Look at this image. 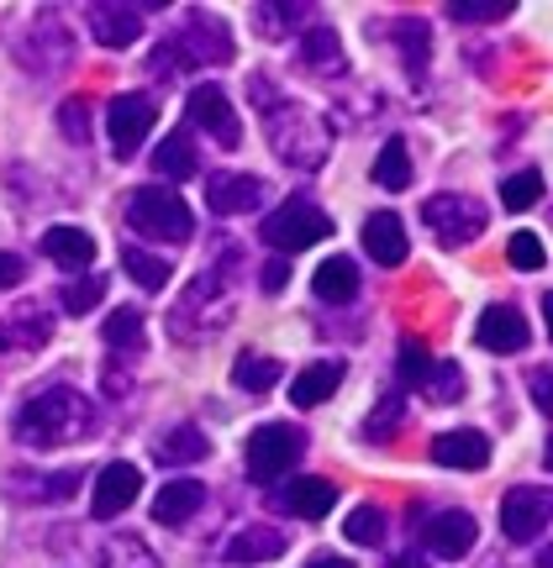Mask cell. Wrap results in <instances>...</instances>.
Here are the masks:
<instances>
[{"label": "cell", "instance_id": "obj_1", "mask_svg": "<svg viewBox=\"0 0 553 568\" xmlns=\"http://www.w3.org/2000/svg\"><path fill=\"white\" fill-rule=\"evenodd\" d=\"M90 426H95V406H90V395H80L74 385H48L17 410V437L27 447L80 443Z\"/></svg>", "mask_w": 553, "mask_h": 568}, {"label": "cell", "instance_id": "obj_2", "mask_svg": "<svg viewBox=\"0 0 553 568\" xmlns=\"http://www.w3.org/2000/svg\"><path fill=\"white\" fill-rule=\"evenodd\" d=\"M259 116H264L269 148H274L290 169H316V163L332 153V126L322 122L311 105L290 101V95H274Z\"/></svg>", "mask_w": 553, "mask_h": 568}, {"label": "cell", "instance_id": "obj_3", "mask_svg": "<svg viewBox=\"0 0 553 568\" xmlns=\"http://www.w3.org/2000/svg\"><path fill=\"white\" fill-rule=\"evenodd\" d=\"M227 322H232V274L222 264H211L180 290V305L169 311V332L180 343H205Z\"/></svg>", "mask_w": 553, "mask_h": 568}, {"label": "cell", "instance_id": "obj_4", "mask_svg": "<svg viewBox=\"0 0 553 568\" xmlns=\"http://www.w3.org/2000/svg\"><path fill=\"white\" fill-rule=\"evenodd\" d=\"M127 226H132L138 237H153V243H190L195 211L184 205L180 190H169V184H143V190L127 201Z\"/></svg>", "mask_w": 553, "mask_h": 568}, {"label": "cell", "instance_id": "obj_5", "mask_svg": "<svg viewBox=\"0 0 553 568\" xmlns=\"http://www.w3.org/2000/svg\"><path fill=\"white\" fill-rule=\"evenodd\" d=\"M259 232H264V243L280 247V253H306V247H316V243H328L332 237V216L322 211V205H311L306 195H295V201L274 205Z\"/></svg>", "mask_w": 553, "mask_h": 568}, {"label": "cell", "instance_id": "obj_6", "mask_svg": "<svg viewBox=\"0 0 553 568\" xmlns=\"http://www.w3.org/2000/svg\"><path fill=\"white\" fill-rule=\"evenodd\" d=\"M422 222L432 226V237L443 247H464V243H480V237H485L491 211L474 201V195L443 190V195H428V201H422Z\"/></svg>", "mask_w": 553, "mask_h": 568}, {"label": "cell", "instance_id": "obj_7", "mask_svg": "<svg viewBox=\"0 0 553 568\" xmlns=\"http://www.w3.org/2000/svg\"><path fill=\"white\" fill-rule=\"evenodd\" d=\"M301 458H306V432L295 422H264L253 437H248V474H253L259 485L285 479Z\"/></svg>", "mask_w": 553, "mask_h": 568}, {"label": "cell", "instance_id": "obj_8", "mask_svg": "<svg viewBox=\"0 0 553 568\" xmlns=\"http://www.w3.org/2000/svg\"><path fill=\"white\" fill-rule=\"evenodd\" d=\"M159 122V101L153 95H117L111 111H105V138H111V153L117 159H132L138 153V142H148Z\"/></svg>", "mask_w": 553, "mask_h": 568}, {"label": "cell", "instance_id": "obj_9", "mask_svg": "<svg viewBox=\"0 0 553 568\" xmlns=\"http://www.w3.org/2000/svg\"><path fill=\"white\" fill-rule=\"evenodd\" d=\"M184 116H190V126H201L205 138L222 142V148H238V142H243V122H238V111H232L222 84H195L190 101H184Z\"/></svg>", "mask_w": 553, "mask_h": 568}, {"label": "cell", "instance_id": "obj_10", "mask_svg": "<svg viewBox=\"0 0 553 568\" xmlns=\"http://www.w3.org/2000/svg\"><path fill=\"white\" fill-rule=\"evenodd\" d=\"M501 531L512 542H537L549 531V489L543 485H516L501 495Z\"/></svg>", "mask_w": 553, "mask_h": 568}, {"label": "cell", "instance_id": "obj_11", "mask_svg": "<svg viewBox=\"0 0 553 568\" xmlns=\"http://www.w3.org/2000/svg\"><path fill=\"white\" fill-rule=\"evenodd\" d=\"M474 343L485 353H522L533 343V326H527V316L516 305H485L480 322H474Z\"/></svg>", "mask_w": 553, "mask_h": 568}, {"label": "cell", "instance_id": "obj_12", "mask_svg": "<svg viewBox=\"0 0 553 568\" xmlns=\"http://www.w3.org/2000/svg\"><path fill=\"white\" fill-rule=\"evenodd\" d=\"M138 489H143V474H138V464H105L101 474H95V500H90V510H95V521H117L132 500H138Z\"/></svg>", "mask_w": 553, "mask_h": 568}, {"label": "cell", "instance_id": "obj_13", "mask_svg": "<svg viewBox=\"0 0 553 568\" xmlns=\"http://www.w3.org/2000/svg\"><path fill=\"white\" fill-rule=\"evenodd\" d=\"M180 48L190 63H232V32H227V21H217L211 11H190Z\"/></svg>", "mask_w": 553, "mask_h": 568}, {"label": "cell", "instance_id": "obj_14", "mask_svg": "<svg viewBox=\"0 0 553 568\" xmlns=\"http://www.w3.org/2000/svg\"><path fill=\"white\" fill-rule=\"evenodd\" d=\"M474 537H480V521H474L470 510H438V516H428V527H422V542L438 558H464L474 548Z\"/></svg>", "mask_w": 553, "mask_h": 568}, {"label": "cell", "instance_id": "obj_15", "mask_svg": "<svg viewBox=\"0 0 553 568\" xmlns=\"http://www.w3.org/2000/svg\"><path fill=\"white\" fill-rule=\"evenodd\" d=\"M205 205H211L217 216H248V211L264 205V180H253V174H211Z\"/></svg>", "mask_w": 553, "mask_h": 568}, {"label": "cell", "instance_id": "obj_16", "mask_svg": "<svg viewBox=\"0 0 553 568\" xmlns=\"http://www.w3.org/2000/svg\"><path fill=\"white\" fill-rule=\"evenodd\" d=\"M364 253L380 268H401V264H406V253H411L406 222H401L395 211H374V216L364 222Z\"/></svg>", "mask_w": 553, "mask_h": 568}, {"label": "cell", "instance_id": "obj_17", "mask_svg": "<svg viewBox=\"0 0 553 568\" xmlns=\"http://www.w3.org/2000/svg\"><path fill=\"white\" fill-rule=\"evenodd\" d=\"M53 337V322H48V311L38 301H21L6 322H0V353H32Z\"/></svg>", "mask_w": 553, "mask_h": 568}, {"label": "cell", "instance_id": "obj_18", "mask_svg": "<svg viewBox=\"0 0 553 568\" xmlns=\"http://www.w3.org/2000/svg\"><path fill=\"white\" fill-rule=\"evenodd\" d=\"M90 32L101 48H127L143 32V11L127 6V0H101V6H90Z\"/></svg>", "mask_w": 553, "mask_h": 568}, {"label": "cell", "instance_id": "obj_19", "mask_svg": "<svg viewBox=\"0 0 553 568\" xmlns=\"http://www.w3.org/2000/svg\"><path fill=\"white\" fill-rule=\"evenodd\" d=\"M432 464H443V468H485L491 464V437H485V432H474V426L443 432V437H432Z\"/></svg>", "mask_w": 553, "mask_h": 568}, {"label": "cell", "instance_id": "obj_20", "mask_svg": "<svg viewBox=\"0 0 553 568\" xmlns=\"http://www.w3.org/2000/svg\"><path fill=\"white\" fill-rule=\"evenodd\" d=\"M295 63L306 74H316V80H338L343 74V38L332 27H311L301 38V48H295Z\"/></svg>", "mask_w": 553, "mask_h": 568}, {"label": "cell", "instance_id": "obj_21", "mask_svg": "<svg viewBox=\"0 0 553 568\" xmlns=\"http://www.w3.org/2000/svg\"><path fill=\"white\" fill-rule=\"evenodd\" d=\"M343 374H349V364H343V358H322V364H306V368H301V379L290 385V400H295L301 410L322 406V400H332V395H338Z\"/></svg>", "mask_w": 553, "mask_h": 568}, {"label": "cell", "instance_id": "obj_22", "mask_svg": "<svg viewBox=\"0 0 553 568\" xmlns=\"http://www.w3.org/2000/svg\"><path fill=\"white\" fill-rule=\"evenodd\" d=\"M205 506V485L201 479H169L159 489V500H153V521H164V527H184V521H195V510Z\"/></svg>", "mask_w": 553, "mask_h": 568}, {"label": "cell", "instance_id": "obj_23", "mask_svg": "<svg viewBox=\"0 0 553 568\" xmlns=\"http://www.w3.org/2000/svg\"><path fill=\"white\" fill-rule=\"evenodd\" d=\"M42 253L53 258L59 268H90L95 264V237L84 232V226H48L42 232Z\"/></svg>", "mask_w": 553, "mask_h": 568}, {"label": "cell", "instance_id": "obj_24", "mask_svg": "<svg viewBox=\"0 0 553 568\" xmlns=\"http://www.w3.org/2000/svg\"><path fill=\"white\" fill-rule=\"evenodd\" d=\"M285 552V531L280 527H264V521H253V527H243L232 542H227V564H274Z\"/></svg>", "mask_w": 553, "mask_h": 568}, {"label": "cell", "instance_id": "obj_25", "mask_svg": "<svg viewBox=\"0 0 553 568\" xmlns=\"http://www.w3.org/2000/svg\"><path fill=\"white\" fill-rule=\"evenodd\" d=\"M280 506L290 510V516H301V521H322L332 506H338V485L332 479H290L285 495H280Z\"/></svg>", "mask_w": 553, "mask_h": 568}, {"label": "cell", "instance_id": "obj_26", "mask_svg": "<svg viewBox=\"0 0 553 568\" xmlns=\"http://www.w3.org/2000/svg\"><path fill=\"white\" fill-rule=\"evenodd\" d=\"M21 59H27V69H69V59H74V48H69V32H63L59 21H42L38 38L21 48Z\"/></svg>", "mask_w": 553, "mask_h": 568}, {"label": "cell", "instance_id": "obj_27", "mask_svg": "<svg viewBox=\"0 0 553 568\" xmlns=\"http://www.w3.org/2000/svg\"><path fill=\"white\" fill-rule=\"evenodd\" d=\"M311 290H316V301L349 305L353 295H359V268H353V258H328V264H316Z\"/></svg>", "mask_w": 553, "mask_h": 568}, {"label": "cell", "instance_id": "obj_28", "mask_svg": "<svg viewBox=\"0 0 553 568\" xmlns=\"http://www.w3.org/2000/svg\"><path fill=\"white\" fill-rule=\"evenodd\" d=\"M390 38L401 42V53H406V74L422 80V74H428V59H432V27L422 17H401L390 27Z\"/></svg>", "mask_w": 553, "mask_h": 568}, {"label": "cell", "instance_id": "obj_29", "mask_svg": "<svg viewBox=\"0 0 553 568\" xmlns=\"http://www.w3.org/2000/svg\"><path fill=\"white\" fill-rule=\"evenodd\" d=\"M101 337L111 353H122V358H138L143 353V337H148V326H143V311H111L101 322Z\"/></svg>", "mask_w": 553, "mask_h": 568}, {"label": "cell", "instance_id": "obj_30", "mask_svg": "<svg viewBox=\"0 0 553 568\" xmlns=\"http://www.w3.org/2000/svg\"><path fill=\"white\" fill-rule=\"evenodd\" d=\"M159 458H164V464H201V458H211V437L190 422L169 426L164 437H159Z\"/></svg>", "mask_w": 553, "mask_h": 568}, {"label": "cell", "instance_id": "obj_31", "mask_svg": "<svg viewBox=\"0 0 553 568\" xmlns=\"http://www.w3.org/2000/svg\"><path fill=\"white\" fill-rule=\"evenodd\" d=\"M153 169H159L164 180H190V174L201 169V153H195L190 132H169V138L159 142V153H153Z\"/></svg>", "mask_w": 553, "mask_h": 568}, {"label": "cell", "instance_id": "obj_32", "mask_svg": "<svg viewBox=\"0 0 553 568\" xmlns=\"http://www.w3.org/2000/svg\"><path fill=\"white\" fill-rule=\"evenodd\" d=\"M369 174H374V184H380V190H390V195H395V190H411V153H406V142L390 138L385 148L374 153V169H369Z\"/></svg>", "mask_w": 553, "mask_h": 568}, {"label": "cell", "instance_id": "obj_33", "mask_svg": "<svg viewBox=\"0 0 553 568\" xmlns=\"http://www.w3.org/2000/svg\"><path fill=\"white\" fill-rule=\"evenodd\" d=\"M101 568H159V552L148 548L143 537L117 531V537H105L101 542Z\"/></svg>", "mask_w": 553, "mask_h": 568}, {"label": "cell", "instance_id": "obj_34", "mask_svg": "<svg viewBox=\"0 0 553 568\" xmlns=\"http://www.w3.org/2000/svg\"><path fill=\"white\" fill-rule=\"evenodd\" d=\"M280 358H264V353H243L238 364H232V385L248 389V395H269V389L280 385Z\"/></svg>", "mask_w": 553, "mask_h": 568}, {"label": "cell", "instance_id": "obj_35", "mask_svg": "<svg viewBox=\"0 0 553 568\" xmlns=\"http://www.w3.org/2000/svg\"><path fill=\"white\" fill-rule=\"evenodd\" d=\"M122 268H127V280L138 284V290H164L169 284V264L159 258V253H143L138 243L122 247Z\"/></svg>", "mask_w": 553, "mask_h": 568}, {"label": "cell", "instance_id": "obj_36", "mask_svg": "<svg viewBox=\"0 0 553 568\" xmlns=\"http://www.w3.org/2000/svg\"><path fill=\"white\" fill-rule=\"evenodd\" d=\"M385 531H390V521H385V510L380 506H353L349 521H343V537H349L353 548H380Z\"/></svg>", "mask_w": 553, "mask_h": 568}, {"label": "cell", "instance_id": "obj_37", "mask_svg": "<svg viewBox=\"0 0 553 568\" xmlns=\"http://www.w3.org/2000/svg\"><path fill=\"white\" fill-rule=\"evenodd\" d=\"M101 301H105V274H95V268H84L74 284H63V311L69 316H90Z\"/></svg>", "mask_w": 553, "mask_h": 568}, {"label": "cell", "instance_id": "obj_38", "mask_svg": "<svg viewBox=\"0 0 553 568\" xmlns=\"http://www.w3.org/2000/svg\"><path fill=\"white\" fill-rule=\"evenodd\" d=\"M501 201H506V211H533V205L543 201V174H537V169H516V174H506Z\"/></svg>", "mask_w": 553, "mask_h": 568}, {"label": "cell", "instance_id": "obj_39", "mask_svg": "<svg viewBox=\"0 0 553 568\" xmlns=\"http://www.w3.org/2000/svg\"><path fill=\"white\" fill-rule=\"evenodd\" d=\"M306 17L311 11L295 6V0H290V6H259V11H253V27H259V38H285V32H295Z\"/></svg>", "mask_w": 553, "mask_h": 568}, {"label": "cell", "instance_id": "obj_40", "mask_svg": "<svg viewBox=\"0 0 553 568\" xmlns=\"http://www.w3.org/2000/svg\"><path fill=\"white\" fill-rule=\"evenodd\" d=\"M38 479H42V485H6V489H17V495H32V500H69V495L84 485L80 468H59V474H38Z\"/></svg>", "mask_w": 553, "mask_h": 568}, {"label": "cell", "instance_id": "obj_41", "mask_svg": "<svg viewBox=\"0 0 553 568\" xmlns=\"http://www.w3.org/2000/svg\"><path fill=\"white\" fill-rule=\"evenodd\" d=\"M432 364H438L432 347H422L416 337H406V343H401V364H395V374H401V385L406 389H422L428 385V374H432Z\"/></svg>", "mask_w": 553, "mask_h": 568}, {"label": "cell", "instance_id": "obj_42", "mask_svg": "<svg viewBox=\"0 0 553 568\" xmlns=\"http://www.w3.org/2000/svg\"><path fill=\"white\" fill-rule=\"evenodd\" d=\"M401 422H406V395H401V389H390L385 400L374 406V416L364 422V437L369 443H385V432H395Z\"/></svg>", "mask_w": 553, "mask_h": 568}, {"label": "cell", "instance_id": "obj_43", "mask_svg": "<svg viewBox=\"0 0 553 568\" xmlns=\"http://www.w3.org/2000/svg\"><path fill=\"white\" fill-rule=\"evenodd\" d=\"M422 389H432L428 400H438V406H453V400H464V374H459V364H432Z\"/></svg>", "mask_w": 553, "mask_h": 568}, {"label": "cell", "instance_id": "obj_44", "mask_svg": "<svg viewBox=\"0 0 553 568\" xmlns=\"http://www.w3.org/2000/svg\"><path fill=\"white\" fill-rule=\"evenodd\" d=\"M512 11H516L512 0H453L449 6L453 21H501V17H512Z\"/></svg>", "mask_w": 553, "mask_h": 568}, {"label": "cell", "instance_id": "obj_45", "mask_svg": "<svg viewBox=\"0 0 553 568\" xmlns=\"http://www.w3.org/2000/svg\"><path fill=\"white\" fill-rule=\"evenodd\" d=\"M506 258H512V268H522V274L543 268V243H537V232H512V243H506Z\"/></svg>", "mask_w": 553, "mask_h": 568}, {"label": "cell", "instance_id": "obj_46", "mask_svg": "<svg viewBox=\"0 0 553 568\" xmlns=\"http://www.w3.org/2000/svg\"><path fill=\"white\" fill-rule=\"evenodd\" d=\"M59 126L69 132V142H90V105L74 95V101L59 105Z\"/></svg>", "mask_w": 553, "mask_h": 568}, {"label": "cell", "instance_id": "obj_47", "mask_svg": "<svg viewBox=\"0 0 553 568\" xmlns=\"http://www.w3.org/2000/svg\"><path fill=\"white\" fill-rule=\"evenodd\" d=\"M180 69H190V59H184L180 42H159V53H153V74H180Z\"/></svg>", "mask_w": 553, "mask_h": 568}, {"label": "cell", "instance_id": "obj_48", "mask_svg": "<svg viewBox=\"0 0 553 568\" xmlns=\"http://www.w3.org/2000/svg\"><path fill=\"white\" fill-rule=\"evenodd\" d=\"M259 284H264L269 295H280V290L290 284V264H285V258H269V264L259 268Z\"/></svg>", "mask_w": 553, "mask_h": 568}, {"label": "cell", "instance_id": "obj_49", "mask_svg": "<svg viewBox=\"0 0 553 568\" xmlns=\"http://www.w3.org/2000/svg\"><path fill=\"white\" fill-rule=\"evenodd\" d=\"M21 280V258L17 253H0V290H11Z\"/></svg>", "mask_w": 553, "mask_h": 568}, {"label": "cell", "instance_id": "obj_50", "mask_svg": "<svg viewBox=\"0 0 553 568\" xmlns=\"http://www.w3.org/2000/svg\"><path fill=\"white\" fill-rule=\"evenodd\" d=\"M533 400H537V410H549V368L533 374Z\"/></svg>", "mask_w": 553, "mask_h": 568}, {"label": "cell", "instance_id": "obj_51", "mask_svg": "<svg viewBox=\"0 0 553 568\" xmlns=\"http://www.w3.org/2000/svg\"><path fill=\"white\" fill-rule=\"evenodd\" d=\"M306 568H353V564H349V558H338V552H316Z\"/></svg>", "mask_w": 553, "mask_h": 568}, {"label": "cell", "instance_id": "obj_52", "mask_svg": "<svg viewBox=\"0 0 553 568\" xmlns=\"http://www.w3.org/2000/svg\"><path fill=\"white\" fill-rule=\"evenodd\" d=\"M385 568H432L428 558H416V552H401V558H390Z\"/></svg>", "mask_w": 553, "mask_h": 568}]
</instances>
